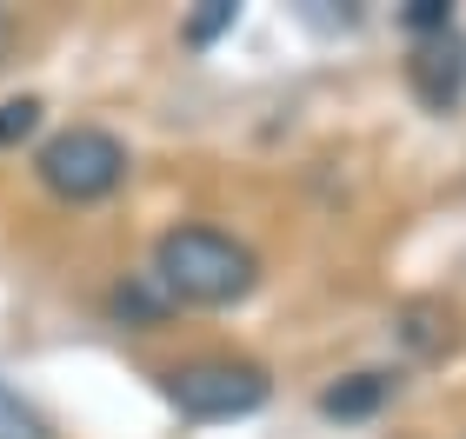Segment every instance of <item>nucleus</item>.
<instances>
[{
	"label": "nucleus",
	"instance_id": "nucleus-1",
	"mask_svg": "<svg viewBox=\"0 0 466 439\" xmlns=\"http://www.w3.org/2000/svg\"><path fill=\"white\" fill-rule=\"evenodd\" d=\"M154 280L174 306H233L260 280L247 240L220 234V226H167L154 246Z\"/></svg>",
	"mask_w": 466,
	"mask_h": 439
},
{
	"label": "nucleus",
	"instance_id": "nucleus-2",
	"mask_svg": "<svg viewBox=\"0 0 466 439\" xmlns=\"http://www.w3.org/2000/svg\"><path fill=\"white\" fill-rule=\"evenodd\" d=\"M127 166H134V160H127V140L107 134V127H60L34 154L40 186H47L54 200H67V206H94V200L120 194Z\"/></svg>",
	"mask_w": 466,
	"mask_h": 439
},
{
	"label": "nucleus",
	"instance_id": "nucleus-3",
	"mask_svg": "<svg viewBox=\"0 0 466 439\" xmlns=\"http://www.w3.org/2000/svg\"><path fill=\"white\" fill-rule=\"evenodd\" d=\"M160 393L180 420H240V413H260L273 380L253 360H187L174 373H160Z\"/></svg>",
	"mask_w": 466,
	"mask_h": 439
},
{
	"label": "nucleus",
	"instance_id": "nucleus-4",
	"mask_svg": "<svg viewBox=\"0 0 466 439\" xmlns=\"http://www.w3.org/2000/svg\"><path fill=\"white\" fill-rule=\"evenodd\" d=\"M407 87H413L420 107H433V114H453V107H460V100H466V34H460V27L413 40V54H407Z\"/></svg>",
	"mask_w": 466,
	"mask_h": 439
},
{
	"label": "nucleus",
	"instance_id": "nucleus-5",
	"mask_svg": "<svg viewBox=\"0 0 466 439\" xmlns=\"http://www.w3.org/2000/svg\"><path fill=\"white\" fill-rule=\"evenodd\" d=\"M387 400H393V373H347L320 393V413L327 420H373Z\"/></svg>",
	"mask_w": 466,
	"mask_h": 439
},
{
	"label": "nucleus",
	"instance_id": "nucleus-6",
	"mask_svg": "<svg viewBox=\"0 0 466 439\" xmlns=\"http://www.w3.org/2000/svg\"><path fill=\"white\" fill-rule=\"evenodd\" d=\"M167 306H174V300H167V293H160V280H154V274L114 293V313H120V320H134V326H154V320H160Z\"/></svg>",
	"mask_w": 466,
	"mask_h": 439
},
{
	"label": "nucleus",
	"instance_id": "nucleus-7",
	"mask_svg": "<svg viewBox=\"0 0 466 439\" xmlns=\"http://www.w3.org/2000/svg\"><path fill=\"white\" fill-rule=\"evenodd\" d=\"M0 439H54V433H47V420H40V413L20 400L7 380H0Z\"/></svg>",
	"mask_w": 466,
	"mask_h": 439
},
{
	"label": "nucleus",
	"instance_id": "nucleus-8",
	"mask_svg": "<svg viewBox=\"0 0 466 439\" xmlns=\"http://www.w3.org/2000/svg\"><path fill=\"white\" fill-rule=\"evenodd\" d=\"M233 20H240V7H233V0H207V7L180 27V40H187V47H214V40L233 27Z\"/></svg>",
	"mask_w": 466,
	"mask_h": 439
},
{
	"label": "nucleus",
	"instance_id": "nucleus-9",
	"mask_svg": "<svg viewBox=\"0 0 466 439\" xmlns=\"http://www.w3.org/2000/svg\"><path fill=\"white\" fill-rule=\"evenodd\" d=\"M400 27H407L413 40L447 34V27H453V7H447V0H407V7H400Z\"/></svg>",
	"mask_w": 466,
	"mask_h": 439
},
{
	"label": "nucleus",
	"instance_id": "nucleus-10",
	"mask_svg": "<svg viewBox=\"0 0 466 439\" xmlns=\"http://www.w3.org/2000/svg\"><path fill=\"white\" fill-rule=\"evenodd\" d=\"M34 127H40V100H34V94H20V100H0V146L27 140Z\"/></svg>",
	"mask_w": 466,
	"mask_h": 439
},
{
	"label": "nucleus",
	"instance_id": "nucleus-11",
	"mask_svg": "<svg viewBox=\"0 0 466 439\" xmlns=\"http://www.w3.org/2000/svg\"><path fill=\"white\" fill-rule=\"evenodd\" d=\"M7 47H14V20L0 14V54H7Z\"/></svg>",
	"mask_w": 466,
	"mask_h": 439
}]
</instances>
